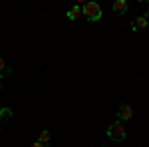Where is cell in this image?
Masks as SVG:
<instances>
[{
    "mask_svg": "<svg viewBox=\"0 0 149 147\" xmlns=\"http://www.w3.org/2000/svg\"><path fill=\"white\" fill-rule=\"evenodd\" d=\"M81 14H84L90 22H100V20H102V8H100V4H95V2H86L84 8H81Z\"/></svg>",
    "mask_w": 149,
    "mask_h": 147,
    "instance_id": "obj_1",
    "label": "cell"
},
{
    "mask_svg": "<svg viewBox=\"0 0 149 147\" xmlns=\"http://www.w3.org/2000/svg\"><path fill=\"white\" fill-rule=\"evenodd\" d=\"M107 137L109 139H113V141H123L127 137V131H125V127H123V123L121 121H115V123H111L109 127H107Z\"/></svg>",
    "mask_w": 149,
    "mask_h": 147,
    "instance_id": "obj_2",
    "label": "cell"
},
{
    "mask_svg": "<svg viewBox=\"0 0 149 147\" xmlns=\"http://www.w3.org/2000/svg\"><path fill=\"white\" fill-rule=\"evenodd\" d=\"M117 117H119V121L123 123V121H127V119L133 117V109H131L129 105H119V109H117Z\"/></svg>",
    "mask_w": 149,
    "mask_h": 147,
    "instance_id": "obj_3",
    "label": "cell"
},
{
    "mask_svg": "<svg viewBox=\"0 0 149 147\" xmlns=\"http://www.w3.org/2000/svg\"><path fill=\"white\" fill-rule=\"evenodd\" d=\"M147 26H149V18H147V16H139V18H135L133 24H131L133 30H145Z\"/></svg>",
    "mask_w": 149,
    "mask_h": 147,
    "instance_id": "obj_4",
    "label": "cell"
},
{
    "mask_svg": "<svg viewBox=\"0 0 149 147\" xmlns=\"http://www.w3.org/2000/svg\"><path fill=\"white\" fill-rule=\"evenodd\" d=\"M66 16H68V20H78L80 16H84V14H81V8H80V4H78V6H74V8H70Z\"/></svg>",
    "mask_w": 149,
    "mask_h": 147,
    "instance_id": "obj_5",
    "label": "cell"
},
{
    "mask_svg": "<svg viewBox=\"0 0 149 147\" xmlns=\"http://www.w3.org/2000/svg\"><path fill=\"white\" fill-rule=\"evenodd\" d=\"M113 12H117V14L127 12V0H115L113 2Z\"/></svg>",
    "mask_w": 149,
    "mask_h": 147,
    "instance_id": "obj_6",
    "label": "cell"
},
{
    "mask_svg": "<svg viewBox=\"0 0 149 147\" xmlns=\"http://www.w3.org/2000/svg\"><path fill=\"white\" fill-rule=\"evenodd\" d=\"M38 143H42V145H50V133H48L46 129L40 131V135H38Z\"/></svg>",
    "mask_w": 149,
    "mask_h": 147,
    "instance_id": "obj_7",
    "label": "cell"
},
{
    "mask_svg": "<svg viewBox=\"0 0 149 147\" xmlns=\"http://www.w3.org/2000/svg\"><path fill=\"white\" fill-rule=\"evenodd\" d=\"M8 117H12V109L10 107H2L0 109V123H2V119H8Z\"/></svg>",
    "mask_w": 149,
    "mask_h": 147,
    "instance_id": "obj_8",
    "label": "cell"
},
{
    "mask_svg": "<svg viewBox=\"0 0 149 147\" xmlns=\"http://www.w3.org/2000/svg\"><path fill=\"white\" fill-rule=\"evenodd\" d=\"M0 74L4 76V74H12V68H6V62L0 58Z\"/></svg>",
    "mask_w": 149,
    "mask_h": 147,
    "instance_id": "obj_9",
    "label": "cell"
},
{
    "mask_svg": "<svg viewBox=\"0 0 149 147\" xmlns=\"http://www.w3.org/2000/svg\"><path fill=\"white\" fill-rule=\"evenodd\" d=\"M30 147H46V145H42V143H38V141H36V143H32Z\"/></svg>",
    "mask_w": 149,
    "mask_h": 147,
    "instance_id": "obj_10",
    "label": "cell"
},
{
    "mask_svg": "<svg viewBox=\"0 0 149 147\" xmlns=\"http://www.w3.org/2000/svg\"><path fill=\"white\" fill-rule=\"evenodd\" d=\"M2 78H4V76H2V74H0V86H2Z\"/></svg>",
    "mask_w": 149,
    "mask_h": 147,
    "instance_id": "obj_11",
    "label": "cell"
},
{
    "mask_svg": "<svg viewBox=\"0 0 149 147\" xmlns=\"http://www.w3.org/2000/svg\"><path fill=\"white\" fill-rule=\"evenodd\" d=\"M145 16H147V18H149V12H147V14H145ZM147 28H149V26H147Z\"/></svg>",
    "mask_w": 149,
    "mask_h": 147,
    "instance_id": "obj_12",
    "label": "cell"
},
{
    "mask_svg": "<svg viewBox=\"0 0 149 147\" xmlns=\"http://www.w3.org/2000/svg\"><path fill=\"white\" fill-rule=\"evenodd\" d=\"M0 129H2V123H0Z\"/></svg>",
    "mask_w": 149,
    "mask_h": 147,
    "instance_id": "obj_13",
    "label": "cell"
}]
</instances>
